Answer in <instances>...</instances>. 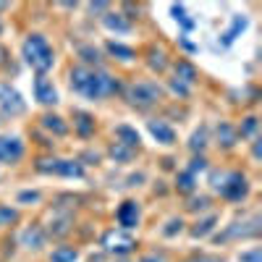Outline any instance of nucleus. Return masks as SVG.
<instances>
[{
	"label": "nucleus",
	"mask_w": 262,
	"mask_h": 262,
	"mask_svg": "<svg viewBox=\"0 0 262 262\" xmlns=\"http://www.w3.org/2000/svg\"><path fill=\"white\" fill-rule=\"evenodd\" d=\"M71 90L90 97V100H102L116 95L121 86L118 79H113L111 74L105 71H92V69H74L71 71Z\"/></svg>",
	"instance_id": "obj_1"
},
{
	"label": "nucleus",
	"mask_w": 262,
	"mask_h": 262,
	"mask_svg": "<svg viewBox=\"0 0 262 262\" xmlns=\"http://www.w3.org/2000/svg\"><path fill=\"white\" fill-rule=\"evenodd\" d=\"M21 53H24V60L32 66V69L37 74H45L53 69V48L48 45V39L42 34H29L24 39V48H21Z\"/></svg>",
	"instance_id": "obj_2"
},
{
	"label": "nucleus",
	"mask_w": 262,
	"mask_h": 262,
	"mask_svg": "<svg viewBox=\"0 0 262 262\" xmlns=\"http://www.w3.org/2000/svg\"><path fill=\"white\" fill-rule=\"evenodd\" d=\"M126 97H128L131 105H137V107H149V105H155L160 100V86L155 81H137V84L128 86Z\"/></svg>",
	"instance_id": "obj_3"
},
{
	"label": "nucleus",
	"mask_w": 262,
	"mask_h": 262,
	"mask_svg": "<svg viewBox=\"0 0 262 262\" xmlns=\"http://www.w3.org/2000/svg\"><path fill=\"white\" fill-rule=\"evenodd\" d=\"M37 170L55 173V176H66V179H84V168L76 160H39Z\"/></svg>",
	"instance_id": "obj_4"
},
{
	"label": "nucleus",
	"mask_w": 262,
	"mask_h": 262,
	"mask_svg": "<svg viewBox=\"0 0 262 262\" xmlns=\"http://www.w3.org/2000/svg\"><path fill=\"white\" fill-rule=\"evenodd\" d=\"M217 191H221L226 200L231 202H238L244 200L247 191H249V184H247V176H242V173H226L223 181L217 184Z\"/></svg>",
	"instance_id": "obj_5"
},
{
	"label": "nucleus",
	"mask_w": 262,
	"mask_h": 262,
	"mask_svg": "<svg viewBox=\"0 0 262 262\" xmlns=\"http://www.w3.org/2000/svg\"><path fill=\"white\" fill-rule=\"evenodd\" d=\"M0 111L8 113V116H21L27 111V102L21 97V92L6 81H0Z\"/></svg>",
	"instance_id": "obj_6"
},
{
	"label": "nucleus",
	"mask_w": 262,
	"mask_h": 262,
	"mask_svg": "<svg viewBox=\"0 0 262 262\" xmlns=\"http://www.w3.org/2000/svg\"><path fill=\"white\" fill-rule=\"evenodd\" d=\"M24 158V142L11 134H0V163H18Z\"/></svg>",
	"instance_id": "obj_7"
},
{
	"label": "nucleus",
	"mask_w": 262,
	"mask_h": 262,
	"mask_svg": "<svg viewBox=\"0 0 262 262\" xmlns=\"http://www.w3.org/2000/svg\"><path fill=\"white\" fill-rule=\"evenodd\" d=\"M102 247L105 252H116V254H128L134 249V238L123 231H107L102 236Z\"/></svg>",
	"instance_id": "obj_8"
},
{
	"label": "nucleus",
	"mask_w": 262,
	"mask_h": 262,
	"mask_svg": "<svg viewBox=\"0 0 262 262\" xmlns=\"http://www.w3.org/2000/svg\"><path fill=\"white\" fill-rule=\"evenodd\" d=\"M34 97L42 105H55L58 102V92H55L53 81L45 79V76H37V81H34Z\"/></svg>",
	"instance_id": "obj_9"
},
{
	"label": "nucleus",
	"mask_w": 262,
	"mask_h": 262,
	"mask_svg": "<svg viewBox=\"0 0 262 262\" xmlns=\"http://www.w3.org/2000/svg\"><path fill=\"white\" fill-rule=\"evenodd\" d=\"M118 223L123 228H134L139 223V205L134 200H126L121 207H118Z\"/></svg>",
	"instance_id": "obj_10"
},
{
	"label": "nucleus",
	"mask_w": 262,
	"mask_h": 262,
	"mask_svg": "<svg viewBox=\"0 0 262 262\" xmlns=\"http://www.w3.org/2000/svg\"><path fill=\"white\" fill-rule=\"evenodd\" d=\"M149 134L155 137L160 144H173L176 142V131H173L165 121H149Z\"/></svg>",
	"instance_id": "obj_11"
},
{
	"label": "nucleus",
	"mask_w": 262,
	"mask_h": 262,
	"mask_svg": "<svg viewBox=\"0 0 262 262\" xmlns=\"http://www.w3.org/2000/svg\"><path fill=\"white\" fill-rule=\"evenodd\" d=\"M21 244H24L27 249H42L45 247V231H42L39 226H29L24 233H21Z\"/></svg>",
	"instance_id": "obj_12"
},
{
	"label": "nucleus",
	"mask_w": 262,
	"mask_h": 262,
	"mask_svg": "<svg viewBox=\"0 0 262 262\" xmlns=\"http://www.w3.org/2000/svg\"><path fill=\"white\" fill-rule=\"evenodd\" d=\"M116 134H118L121 144H126V147H131V149L139 147V131H137V128H131V126H118Z\"/></svg>",
	"instance_id": "obj_13"
},
{
	"label": "nucleus",
	"mask_w": 262,
	"mask_h": 262,
	"mask_svg": "<svg viewBox=\"0 0 262 262\" xmlns=\"http://www.w3.org/2000/svg\"><path fill=\"white\" fill-rule=\"evenodd\" d=\"M244 29H247V18H244V16H233V18H231V29L223 34V45H231V42L242 34Z\"/></svg>",
	"instance_id": "obj_14"
},
{
	"label": "nucleus",
	"mask_w": 262,
	"mask_h": 262,
	"mask_svg": "<svg viewBox=\"0 0 262 262\" xmlns=\"http://www.w3.org/2000/svg\"><path fill=\"white\" fill-rule=\"evenodd\" d=\"M42 126H45L48 131H53V134H58V137H66V134H69V126L63 123L60 116H42Z\"/></svg>",
	"instance_id": "obj_15"
},
{
	"label": "nucleus",
	"mask_w": 262,
	"mask_h": 262,
	"mask_svg": "<svg viewBox=\"0 0 262 262\" xmlns=\"http://www.w3.org/2000/svg\"><path fill=\"white\" fill-rule=\"evenodd\" d=\"M102 24L111 29V32H128V29H131V24H128L121 13H107V16L102 18Z\"/></svg>",
	"instance_id": "obj_16"
},
{
	"label": "nucleus",
	"mask_w": 262,
	"mask_h": 262,
	"mask_svg": "<svg viewBox=\"0 0 262 262\" xmlns=\"http://www.w3.org/2000/svg\"><path fill=\"white\" fill-rule=\"evenodd\" d=\"M76 131L79 137H90L95 131V118L90 113H76Z\"/></svg>",
	"instance_id": "obj_17"
},
{
	"label": "nucleus",
	"mask_w": 262,
	"mask_h": 262,
	"mask_svg": "<svg viewBox=\"0 0 262 262\" xmlns=\"http://www.w3.org/2000/svg\"><path fill=\"white\" fill-rule=\"evenodd\" d=\"M176 79H181V81H184V86H186V84H191V81L196 79L194 66H191V63H186V60H179V66H176Z\"/></svg>",
	"instance_id": "obj_18"
},
{
	"label": "nucleus",
	"mask_w": 262,
	"mask_h": 262,
	"mask_svg": "<svg viewBox=\"0 0 262 262\" xmlns=\"http://www.w3.org/2000/svg\"><path fill=\"white\" fill-rule=\"evenodd\" d=\"M76 257H79V252L74 247H60L50 254V262H76Z\"/></svg>",
	"instance_id": "obj_19"
},
{
	"label": "nucleus",
	"mask_w": 262,
	"mask_h": 262,
	"mask_svg": "<svg viewBox=\"0 0 262 262\" xmlns=\"http://www.w3.org/2000/svg\"><path fill=\"white\" fill-rule=\"evenodd\" d=\"M217 139L223 142V147H233L236 144V131L231 123H221L217 126Z\"/></svg>",
	"instance_id": "obj_20"
},
{
	"label": "nucleus",
	"mask_w": 262,
	"mask_h": 262,
	"mask_svg": "<svg viewBox=\"0 0 262 262\" xmlns=\"http://www.w3.org/2000/svg\"><path fill=\"white\" fill-rule=\"evenodd\" d=\"M131 155H134V149L126 147V144H121V142H116V144L111 147V158H113V160H118V163H128V160H131Z\"/></svg>",
	"instance_id": "obj_21"
},
{
	"label": "nucleus",
	"mask_w": 262,
	"mask_h": 262,
	"mask_svg": "<svg viewBox=\"0 0 262 262\" xmlns=\"http://www.w3.org/2000/svg\"><path fill=\"white\" fill-rule=\"evenodd\" d=\"M215 223H217V215H210V217H205V221H200V223H196V228L191 231V236H194V238H202V236H207V233L215 228Z\"/></svg>",
	"instance_id": "obj_22"
},
{
	"label": "nucleus",
	"mask_w": 262,
	"mask_h": 262,
	"mask_svg": "<svg viewBox=\"0 0 262 262\" xmlns=\"http://www.w3.org/2000/svg\"><path fill=\"white\" fill-rule=\"evenodd\" d=\"M170 13H173V18H176V21H181V27H184V29H194V21L186 16L184 6H170Z\"/></svg>",
	"instance_id": "obj_23"
},
{
	"label": "nucleus",
	"mask_w": 262,
	"mask_h": 262,
	"mask_svg": "<svg viewBox=\"0 0 262 262\" xmlns=\"http://www.w3.org/2000/svg\"><path fill=\"white\" fill-rule=\"evenodd\" d=\"M107 50H111L113 55H118L121 60H131V58H134V50L126 48V45H118V42H111V45H107Z\"/></svg>",
	"instance_id": "obj_24"
},
{
	"label": "nucleus",
	"mask_w": 262,
	"mask_h": 262,
	"mask_svg": "<svg viewBox=\"0 0 262 262\" xmlns=\"http://www.w3.org/2000/svg\"><path fill=\"white\" fill-rule=\"evenodd\" d=\"M176 186H179V191H191V189H194V176H191L189 170L179 173V179H176Z\"/></svg>",
	"instance_id": "obj_25"
},
{
	"label": "nucleus",
	"mask_w": 262,
	"mask_h": 262,
	"mask_svg": "<svg viewBox=\"0 0 262 262\" xmlns=\"http://www.w3.org/2000/svg\"><path fill=\"white\" fill-rule=\"evenodd\" d=\"M207 144V128H200V131H194V137H191V142H189V147L196 152V149H202Z\"/></svg>",
	"instance_id": "obj_26"
},
{
	"label": "nucleus",
	"mask_w": 262,
	"mask_h": 262,
	"mask_svg": "<svg viewBox=\"0 0 262 262\" xmlns=\"http://www.w3.org/2000/svg\"><path fill=\"white\" fill-rule=\"evenodd\" d=\"M149 66L155 71H163L165 69V53L163 50H152V55H149Z\"/></svg>",
	"instance_id": "obj_27"
},
{
	"label": "nucleus",
	"mask_w": 262,
	"mask_h": 262,
	"mask_svg": "<svg viewBox=\"0 0 262 262\" xmlns=\"http://www.w3.org/2000/svg\"><path fill=\"white\" fill-rule=\"evenodd\" d=\"M16 221V210L11 207H0V226H11Z\"/></svg>",
	"instance_id": "obj_28"
},
{
	"label": "nucleus",
	"mask_w": 262,
	"mask_h": 262,
	"mask_svg": "<svg viewBox=\"0 0 262 262\" xmlns=\"http://www.w3.org/2000/svg\"><path fill=\"white\" fill-rule=\"evenodd\" d=\"M238 262H262V252H259V249L242 252V254H238Z\"/></svg>",
	"instance_id": "obj_29"
},
{
	"label": "nucleus",
	"mask_w": 262,
	"mask_h": 262,
	"mask_svg": "<svg viewBox=\"0 0 262 262\" xmlns=\"http://www.w3.org/2000/svg\"><path fill=\"white\" fill-rule=\"evenodd\" d=\"M181 226H184V223H181V217H173V221L168 223V228H165L163 233H165V236H176V233L181 231Z\"/></svg>",
	"instance_id": "obj_30"
},
{
	"label": "nucleus",
	"mask_w": 262,
	"mask_h": 262,
	"mask_svg": "<svg viewBox=\"0 0 262 262\" xmlns=\"http://www.w3.org/2000/svg\"><path fill=\"white\" fill-rule=\"evenodd\" d=\"M254 131H257V118H247L242 126V137H252Z\"/></svg>",
	"instance_id": "obj_31"
},
{
	"label": "nucleus",
	"mask_w": 262,
	"mask_h": 262,
	"mask_svg": "<svg viewBox=\"0 0 262 262\" xmlns=\"http://www.w3.org/2000/svg\"><path fill=\"white\" fill-rule=\"evenodd\" d=\"M81 58H84L86 63H97V60H100L97 50H92V48H81Z\"/></svg>",
	"instance_id": "obj_32"
},
{
	"label": "nucleus",
	"mask_w": 262,
	"mask_h": 262,
	"mask_svg": "<svg viewBox=\"0 0 262 262\" xmlns=\"http://www.w3.org/2000/svg\"><path fill=\"white\" fill-rule=\"evenodd\" d=\"M205 168H207V160H205V158H194V160H191V165H189V173L194 176L196 170H205Z\"/></svg>",
	"instance_id": "obj_33"
},
{
	"label": "nucleus",
	"mask_w": 262,
	"mask_h": 262,
	"mask_svg": "<svg viewBox=\"0 0 262 262\" xmlns=\"http://www.w3.org/2000/svg\"><path fill=\"white\" fill-rule=\"evenodd\" d=\"M37 200H39L37 191H21L18 194V202H37Z\"/></svg>",
	"instance_id": "obj_34"
},
{
	"label": "nucleus",
	"mask_w": 262,
	"mask_h": 262,
	"mask_svg": "<svg viewBox=\"0 0 262 262\" xmlns=\"http://www.w3.org/2000/svg\"><path fill=\"white\" fill-rule=\"evenodd\" d=\"M202 207H207V200H205V196H200V200H191V202H189V210H202Z\"/></svg>",
	"instance_id": "obj_35"
},
{
	"label": "nucleus",
	"mask_w": 262,
	"mask_h": 262,
	"mask_svg": "<svg viewBox=\"0 0 262 262\" xmlns=\"http://www.w3.org/2000/svg\"><path fill=\"white\" fill-rule=\"evenodd\" d=\"M142 262H165V257L163 254H147Z\"/></svg>",
	"instance_id": "obj_36"
},
{
	"label": "nucleus",
	"mask_w": 262,
	"mask_h": 262,
	"mask_svg": "<svg viewBox=\"0 0 262 262\" xmlns=\"http://www.w3.org/2000/svg\"><path fill=\"white\" fill-rule=\"evenodd\" d=\"M173 92H181V95H186L189 90H186V86H184L181 81H173Z\"/></svg>",
	"instance_id": "obj_37"
},
{
	"label": "nucleus",
	"mask_w": 262,
	"mask_h": 262,
	"mask_svg": "<svg viewBox=\"0 0 262 262\" xmlns=\"http://www.w3.org/2000/svg\"><path fill=\"white\" fill-rule=\"evenodd\" d=\"M105 8H107V3H92V6H90L92 13H95V11H105Z\"/></svg>",
	"instance_id": "obj_38"
},
{
	"label": "nucleus",
	"mask_w": 262,
	"mask_h": 262,
	"mask_svg": "<svg viewBox=\"0 0 262 262\" xmlns=\"http://www.w3.org/2000/svg\"><path fill=\"white\" fill-rule=\"evenodd\" d=\"M0 34H3V24H0Z\"/></svg>",
	"instance_id": "obj_39"
}]
</instances>
